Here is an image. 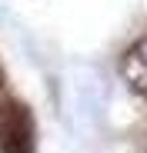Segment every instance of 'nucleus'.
Segmentation results:
<instances>
[{
	"instance_id": "obj_1",
	"label": "nucleus",
	"mask_w": 147,
	"mask_h": 153,
	"mask_svg": "<svg viewBox=\"0 0 147 153\" xmlns=\"http://www.w3.org/2000/svg\"><path fill=\"white\" fill-rule=\"evenodd\" d=\"M37 130L34 117L20 100H4L0 103V153H34Z\"/></svg>"
},
{
	"instance_id": "obj_2",
	"label": "nucleus",
	"mask_w": 147,
	"mask_h": 153,
	"mask_svg": "<svg viewBox=\"0 0 147 153\" xmlns=\"http://www.w3.org/2000/svg\"><path fill=\"white\" fill-rule=\"evenodd\" d=\"M120 76L127 80V87L134 93L147 97V37L137 40L124 53V60H120Z\"/></svg>"
},
{
	"instance_id": "obj_3",
	"label": "nucleus",
	"mask_w": 147,
	"mask_h": 153,
	"mask_svg": "<svg viewBox=\"0 0 147 153\" xmlns=\"http://www.w3.org/2000/svg\"><path fill=\"white\" fill-rule=\"evenodd\" d=\"M0 87H4V70H0Z\"/></svg>"
}]
</instances>
